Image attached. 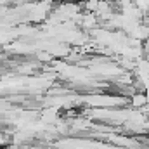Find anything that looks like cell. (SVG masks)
I'll return each instance as SVG.
<instances>
[{
	"mask_svg": "<svg viewBox=\"0 0 149 149\" xmlns=\"http://www.w3.org/2000/svg\"><path fill=\"white\" fill-rule=\"evenodd\" d=\"M80 24L83 26V28H87V30H94L97 24H99V17L95 16V14H92V12H88V14H83L81 16V19H80Z\"/></svg>",
	"mask_w": 149,
	"mask_h": 149,
	"instance_id": "6da1fadb",
	"label": "cell"
},
{
	"mask_svg": "<svg viewBox=\"0 0 149 149\" xmlns=\"http://www.w3.org/2000/svg\"><path fill=\"white\" fill-rule=\"evenodd\" d=\"M130 104H132V108H135V109L146 108V106H148V97H146V94H144V92H135V94H132Z\"/></svg>",
	"mask_w": 149,
	"mask_h": 149,
	"instance_id": "7a4b0ae2",
	"label": "cell"
}]
</instances>
